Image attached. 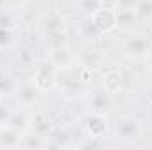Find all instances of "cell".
<instances>
[{
	"mask_svg": "<svg viewBox=\"0 0 152 150\" xmlns=\"http://www.w3.org/2000/svg\"><path fill=\"white\" fill-rule=\"evenodd\" d=\"M4 97H5V94H4V92H2V90H0V103H2V101H4Z\"/></svg>",
	"mask_w": 152,
	"mask_h": 150,
	"instance_id": "cell-25",
	"label": "cell"
},
{
	"mask_svg": "<svg viewBox=\"0 0 152 150\" xmlns=\"http://www.w3.org/2000/svg\"><path fill=\"white\" fill-rule=\"evenodd\" d=\"M138 23H152V0H138L134 5Z\"/></svg>",
	"mask_w": 152,
	"mask_h": 150,
	"instance_id": "cell-15",
	"label": "cell"
},
{
	"mask_svg": "<svg viewBox=\"0 0 152 150\" xmlns=\"http://www.w3.org/2000/svg\"><path fill=\"white\" fill-rule=\"evenodd\" d=\"M14 88H16V87H14L12 79H11L9 76H5V74H2V73H0V90L7 95L9 92H14Z\"/></svg>",
	"mask_w": 152,
	"mask_h": 150,
	"instance_id": "cell-19",
	"label": "cell"
},
{
	"mask_svg": "<svg viewBox=\"0 0 152 150\" xmlns=\"http://www.w3.org/2000/svg\"><path fill=\"white\" fill-rule=\"evenodd\" d=\"M88 18L92 21V25L101 32V36L112 34L113 30H117V16H115L113 9L97 7L92 12H88Z\"/></svg>",
	"mask_w": 152,
	"mask_h": 150,
	"instance_id": "cell-6",
	"label": "cell"
},
{
	"mask_svg": "<svg viewBox=\"0 0 152 150\" xmlns=\"http://www.w3.org/2000/svg\"><path fill=\"white\" fill-rule=\"evenodd\" d=\"M57 79H58V69L46 58L42 62H39L32 73L30 81L36 85L41 94H48L51 90L57 88Z\"/></svg>",
	"mask_w": 152,
	"mask_h": 150,
	"instance_id": "cell-3",
	"label": "cell"
},
{
	"mask_svg": "<svg viewBox=\"0 0 152 150\" xmlns=\"http://www.w3.org/2000/svg\"><path fill=\"white\" fill-rule=\"evenodd\" d=\"M113 134L118 141H122L126 145L134 143L143 136V124L134 115H122L115 122Z\"/></svg>",
	"mask_w": 152,
	"mask_h": 150,
	"instance_id": "cell-1",
	"label": "cell"
},
{
	"mask_svg": "<svg viewBox=\"0 0 152 150\" xmlns=\"http://www.w3.org/2000/svg\"><path fill=\"white\" fill-rule=\"evenodd\" d=\"M145 62H147V66H149V69L152 71V55L149 57V58H147V60H145Z\"/></svg>",
	"mask_w": 152,
	"mask_h": 150,
	"instance_id": "cell-24",
	"label": "cell"
},
{
	"mask_svg": "<svg viewBox=\"0 0 152 150\" xmlns=\"http://www.w3.org/2000/svg\"><path fill=\"white\" fill-rule=\"evenodd\" d=\"M23 134L16 133L9 125H0V149H20Z\"/></svg>",
	"mask_w": 152,
	"mask_h": 150,
	"instance_id": "cell-11",
	"label": "cell"
},
{
	"mask_svg": "<svg viewBox=\"0 0 152 150\" xmlns=\"http://www.w3.org/2000/svg\"><path fill=\"white\" fill-rule=\"evenodd\" d=\"M115 16H117V28H131L134 23H138L133 7H117Z\"/></svg>",
	"mask_w": 152,
	"mask_h": 150,
	"instance_id": "cell-13",
	"label": "cell"
},
{
	"mask_svg": "<svg viewBox=\"0 0 152 150\" xmlns=\"http://www.w3.org/2000/svg\"><path fill=\"white\" fill-rule=\"evenodd\" d=\"M136 2L138 0H118V7H133L134 9Z\"/></svg>",
	"mask_w": 152,
	"mask_h": 150,
	"instance_id": "cell-23",
	"label": "cell"
},
{
	"mask_svg": "<svg viewBox=\"0 0 152 150\" xmlns=\"http://www.w3.org/2000/svg\"><path fill=\"white\" fill-rule=\"evenodd\" d=\"M88 106H90V111H97V113H106L112 106V95L106 92V90H96L90 94V99H88Z\"/></svg>",
	"mask_w": 152,
	"mask_h": 150,
	"instance_id": "cell-9",
	"label": "cell"
},
{
	"mask_svg": "<svg viewBox=\"0 0 152 150\" xmlns=\"http://www.w3.org/2000/svg\"><path fill=\"white\" fill-rule=\"evenodd\" d=\"M76 58H78V66H83V67H88V69L99 67V66L103 64V57H101L96 50L76 53Z\"/></svg>",
	"mask_w": 152,
	"mask_h": 150,
	"instance_id": "cell-14",
	"label": "cell"
},
{
	"mask_svg": "<svg viewBox=\"0 0 152 150\" xmlns=\"http://www.w3.org/2000/svg\"><path fill=\"white\" fill-rule=\"evenodd\" d=\"M81 125H83L85 136H90V138L104 140L110 133V120H108L106 113H97V111L87 113L81 120Z\"/></svg>",
	"mask_w": 152,
	"mask_h": 150,
	"instance_id": "cell-4",
	"label": "cell"
},
{
	"mask_svg": "<svg viewBox=\"0 0 152 150\" xmlns=\"http://www.w3.org/2000/svg\"><path fill=\"white\" fill-rule=\"evenodd\" d=\"M101 88L106 90L112 97L122 94L124 88H126V76H124V73L120 69L108 67L101 76Z\"/></svg>",
	"mask_w": 152,
	"mask_h": 150,
	"instance_id": "cell-7",
	"label": "cell"
},
{
	"mask_svg": "<svg viewBox=\"0 0 152 150\" xmlns=\"http://www.w3.org/2000/svg\"><path fill=\"white\" fill-rule=\"evenodd\" d=\"M2 2H4V7H7L11 11H21L28 4V0H2Z\"/></svg>",
	"mask_w": 152,
	"mask_h": 150,
	"instance_id": "cell-20",
	"label": "cell"
},
{
	"mask_svg": "<svg viewBox=\"0 0 152 150\" xmlns=\"http://www.w3.org/2000/svg\"><path fill=\"white\" fill-rule=\"evenodd\" d=\"M14 11L7 7H0V28H16V20H14Z\"/></svg>",
	"mask_w": 152,
	"mask_h": 150,
	"instance_id": "cell-16",
	"label": "cell"
},
{
	"mask_svg": "<svg viewBox=\"0 0 152 150\" xmlns=\"http://www.w3.org/2000/svg\"><path fill=\"white\" fill-rule=\"evenodd\" d=\"M5 125H9L11 129H14V131L20 133V134H25V133L30 131V117L23 111V110H20V111H12Z\"/></svg>",
	"mask_w": 152,
	"mask_h": 150,
	"instance_id": "cell-12",
	"label": "cell"
},
{
	"mask_svg": "<svg viewBox=\"0 0 152 150\" xmlns=\"http://www.w3.org/2000/svg\"><path fill=\"white\" fill-rule=\"evenodd\" d=\"M81 34H83V37L87 39H96V37H101V32L92 25V21H90V18H87L83 23H81Z\"/></svg>",
	"mask_w": 152,
	"mask_h": 150,
	"instance_id": "cell-17",
	"label": "cell"
},
{
	"mask_svg": "<svg viewBox=\"0 0 152 150\" xmlns=\"http://www.w3.org/2000/svg\"><path fill=\"white\" fill-rule=\"evenodd\" d=\"M122 50L129 60L143 62L152 55V39L145 32H134L124 41Z\"/></svg>",
	"mask_w": 152,
	"mask_h": 150,
	"instance_id": "cell-2",
	"label": "cell"
},
{
	"mask_svg": "<svg viewBox=\"0 0 152 150\" xmlns=\"http://www.w3.org/2000/svg\"><path fill=\"white\" fill-rule=\"evenodd\" d=\"M14 92H16V99H18V103H20L23 108H30V106H34V104L37 103L39 95H41V92L36 88V85H34L30 79L25 81V83H21V85H18V87L14 88Z\"/></svg>",
	"mask_w": 152,
	"mask_h": 150,
	"instance_id": "cell-8",
	"label": "cell"
},
{
	"mask_svg": "<svg viewBox=\"0 0 152 150\" xmlns=\"http://www.w3.org/2000/svg\"><path fill=\"white\" fill-rule=\"evenodd\" d=\"M46 58L58 69H71L78 66V58H76V51L71 50V46L66 42V44H58V46H51L48 48V53H46Z\"/></svg>",
	"mask_w": 152,
	"mask_h": 150,
	"instance_id": "cell-5",
	"label": "cell"
},
{
	"mask_svg": "<svg viewBox=\"0 0 152 150\" xmlns=\"http://www.w3.org/2000/svg\"><path fill=\"white\" fill-rule=\"evenodd\" d=\"M14 41V28H0V50L7 48Z\"/></svg>",
	"mask_w": 152,
	"mask_h": 150,
	"instance_id": "cell-18",
	"label": "cell"
},
{
	"mask_svg": "<svg viewBox=\"0 0 152 150\" xmlns=\"http://www.w3.org/2000/svg\"><path fill=\"white\" fill-rule=\"evenodd\" d=\"M30 131H32L34 134L41 136V138L48 140V136L51 134L53 127H51L50 118H48L44 113H36V115L30 117Z\"/></svg>",
	"mask_w": 152,
	"mask_h": 150,
	"instance_id": "cell-10",
	"label": "cell"
},
{
	"mask_svg": "<svg viewBox=\"0 0 152 150\" xmlns=\"http://www.w3.org/2000/svg\"><path fill=\"white\" fill-rule=\"evenodd\" d=\"M11 113H12V110H11V108L2 101V103H0V125H5V124H7V120H9Z\"/></svg>",
	"mask_w": 152,
	"mask_h": 150,
	"instance_id": "cell-21",
	"label": "cell"
},
{
	"mask_svg": "<svg viewBox=\"0 0 152 150\" xmlns=\"http://www.w3.org/2000/svg\"><path fill=\"white\" fill-rule=\"evenodd\" d=\"M99 7H104V9H117L118 7V0H97Z\"/></svg>",
	"mask_w": 152,
	"mask_h": 150,
	"instance_id": "cell-22",
	"label": "cell"
}]
</instances>
